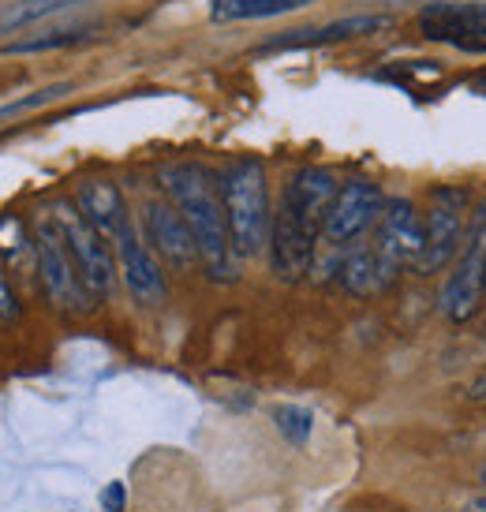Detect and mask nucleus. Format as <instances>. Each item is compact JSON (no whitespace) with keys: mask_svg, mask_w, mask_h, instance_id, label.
I'll list each match as a JSON object with an SVG mask.
<instances>
[{"mask_svg":"<svg viewBox=\"0 0 486 512\" xmlns=\"http://www.w3.org/2000/svg\"><path fill=\"white\" fill-rule=\"evenodd\" d=\"M72 90H75L72 83H53V86H45V90H34V94H27V98L0 105V120H12V116H19V113H30V109H42V105L64 98V94H72Z\"/></svg>","mask_w":486,"mask_h":512,"instance_id":"aec40b11","label":"nucleus"},{"mask_svg":"<svg viewBox=\"0 0 486 512\" xmlns=\"http://www.w3.org/2000/svg\"><path fill=\"white\" fill-rule=\"evenodd\" d=\"M273 427L288 445H307L315 434V412L303 404H281V408H273Z\"/></svg>","mask_w":486,"mask_h":512,"instance_id":"6ab92c4d","label":"nucleus"},{"mask_svg":"<svg viewBox=\"0 0 486 512\" xmlns=\"http://www.w3.org/2000/svg\"><path fill=\"white\" fill-rule=\"evenodd\" d=\"M337 191H341L337 172L326 169V165H303L285 184L277 217L288 221L292 228L307 232V236L322 240V225H326V214L329 206H333V199H337Z\"/></svg>","mask_w":486,"mask_h":512,"instance_id":"6e6552de","label":"nucleus"},{"mask_svg":"<svg viewBox=\"0 0 486 512\" xmlns=\"http://www.w3.org/2000/svg\"><path fill=\"white\" fill-rule=\"evenodd\" d=\"M19 296H15L12 281H8V273H4V266H0V322H15L19 318Z\"/></svg>","mask_w":486,"mask_h":512,"instance_id":"412c9836","label":"nucleus"},{"mask_svg":"<svg viewBox=\"0 0 486 512\" xmlns=\"http://www.w3.org/2000/svg\"><path fill=\"white\" fill-rule=\"evenodd\" d=\"M113 251H116V270L124 277V288L131 292V299L143 303V307L165 303L169 281H165V270H161V258L150 251V243L139 236V228L131 225V221L116 232Z\"/></svg>","mask_w":486,"mask_h":512,"instance_id":"9d476101","label":"nucleus"},{"mask_svg":"<svg viewBox=\"0 0 486 512\" xmlns=\"http://www.w3.org/2000/svg\"><path fill=\"white\" fill-rule=\"evenodd\" d=\"M311 0H214L210 15L217 23H236V19H270V15L296 12Z\"/></svg>","mask_w":486,"mask_h":512,"instance_id":"dca6fc26","label":"nucleus"},{"mask_svg":"<svg viewBox=\"0 0 486 512\" xmlns=\"http://www.w3.org/2000/svg\"><path fill=\"white\" fill-rule=\"evenodd\" d=\"M101 509L124 512V483H109L105 490H101Z\"/></svg>","mask_w":486,"mask_h":512,"instance_id":"4be33fe9","label":"nucleus"},{"mask_svg":"<svg viewBox=\"0 0 486 512\" xmlns=\"http://www.w3.org/2000/svg\"><path fill=\"white\" fill-rule=\"evenodd\" d=\"M423 243H427V225H423L419 206L412 199H404V195L386 199L382 214H378V225H374V247L382 251V258L393 262L397 270L415 266L419 255H423Z\"/></svg>","mask_w":486,"mask_h":512,"instance_id":"9b49d317","label":"nucleus"},{"mask_svg":"<svg viewBox=\"0 0 486 512\" xmlns=\"http://www.w3.org/2000/svg\"><path fill=\"white\" fill-rule=\"evenodd\" d=\"M34 251H38V273H42V288L49 303L64 314H90L94 311V296L79 277L68 243L60 236L57 221L45 214L34 225Z\"/></svg>","mask_w":486,"mask_h":512,"instance_id":"423d86ee","label":"nucleus"},{"mask_svg":"<svg viewBox=\"0 0 486 512\" xmlns=\"http://www.w3.org/2000/svg\"><path fill=\"white\" fill-rule=\"evenodd\" d=\"M427 243L412 270L419 277H438L457 262L468 225H472V191L460 184H438L430 191V206L423 214Z\"/></svg>","mask_w":486,"mask_h":512,"instance_id":"7ed1b4c3","label":"nucleus"},{"mask_svg":"<svg viewBox=\"0 0 486 512\" xmlns=\"http://www.w3.org/2000/svg\"><path fill=\"white\" fill-rule=\"evenodd\" d=\"M72 202L79 206V214L98 228L109 243H113L116 232L131 221L128 202H124V195H120V187H116L113 180H83Z\"/></svg>","mask_w":486,"mask_h":512,"instance_id":"4468645a","label":"nucleus"},{"mask_svg":"<svg viewBox=\"0 0 486 512\" xmlns=\"http://www.w3.org/2000/svg\"><path fill=\"white\" fill-rule=\"evenodd\" d=\"M143 228H146V243L150 251L169 262L172 270L187 273L191 266H199V247H195V236L187 221L180 217V210L172 206L169 199H154L143 206Z\"/></svg>","mask_w":486,"mask_h":512,"instance_id":"f8f14e48","label":"nucleus"},{"mask_svg":"<svg viewBox=\"0 0 486 512\" xmlns=\"http://www.w3.org/2000/svg\"><path fill=\"white\" fill-rule=\"evenodd\" d=\"M158 184L165 199L180 210L187 221L195 247H199V266L210 281L225 285L236 281V247L229 236V217H225V199H221V176L210 165L199 161H172L158 172Z\"/></svg>","mask_w":486,"mask_h":512,"instance_id":"f257e3e1","label":"nucleus"},{"mask_svg":"<svg viewBox=\"0 0 486 512\" xmlns=\"http://www.w3.org/2000/svg\"><path fill=\"white\" fill-rule=\"evenodd\" d=\"M90 23H83V27H53V30H42V34H30V38H19V42H12L4 53L8 57H23V53H45V49H64V45H75L83 42V38H90Z\"/></svg>","mask_w":486,"mask_h":512,"instance_id":"a211bd4d","label":"nucleus"},{"mask_svg":"<svg viewBox=\"0 0 486 512\" xmlns=\"http://www.w3.org/2000/svg\"><path fill=\"white\" fill-rule=\"evenodd\" d=\"M419 30L460 53H486V0H434L419 12Z\"/></svg>","mask_w":486,"mask_h":512,"instance_id":"1a4fd4ad","label":"nucleus"},{"mask_svg":"<svg viewBox=\"0 0 486 512\" xmlns=\"http://www.w3.org/2000/svg\"><path fill=\"white\" fill-rule=\"evenodd\" d=\"M86 0H15V4H4L0 8V30H19L30 27L38 19H49V15H60L68 8H79Z\"/></svg>","mask_w":486,"mask_h":512,"instance_id":"f3484780","label":"nucleus"},{"mask_svg":"<svg viewBox=\"0 0 486 512\" xmlns=\"http://www.w3.org/2000/svg\"><path fill=\"white\" fill-rule=\"evenodd\" d=\"M472 509H475V512H486V494H479V498H475Z\"/></svg>","mask_w":486,"mask_h":512,"instance_id":"b1692460","label":"nucleus"},{"mask_svg":"<svg viewBox=\"0 0 486 512\" xmlns=\"http://www.w3.org/2000/svg\"><path fill=\"white\" fill-rule=\"evenodd\" d=\"M486 299V199L472 210V225L464 236L457 262L449 266L442 281V296H438V311L449 322H468L479 303Z\"/></svg>","mask_w":486,"mask_h":512,"instance_id":"20e7f679","label":"nucleus"},{"mask_svg":"<svg viewBox=\"0 0 486 512\" xmlns=\"http://www.w3.org/2000/svg\"><path fill=\"white\" fill-rule=\"evenodd\" d=\"M483 344H486V326H483Z\"/></svg>","mask_w":486,"mask_h":512,"instance_id":"a878e982","label":"nucleus"},{"mask_svg":"<svg viewBox=\"0 0 486 512\" xmlns=\"http://www.w3.org/2000/svg\"><path fill=\"white\" fill-rule=\"evenodd\" d=\"M397 273L401 270H397L393 262H386L374 243H356V247H348V251L341 255V262H337V281H341V288L359 299L386 292V288L397 281Z\"/></svg>","mask_w":486,"mask_h":512,"instance_id":"ddd939ff","label":"nucleus"},{"mask_svg":"<svg viewBox=\"0 0 486 512\" xmlns=\"http://www.w3.org/2000/svg\"><path fill=\"white\" fill-rule=\"evenodd\" d=\"M464 397L472 400V404H486V374L483 378H475V382L464 389Z\"/></svg>","mask_w":486,"mask_h":512,"instance_id":"5701e85b","label":"nucleus"},{"mask_svg":"<svg viewBox=\"0 0 486 512\" xmlns=\"http://www.w3.org/2000/svg\"><path fill=\"white\" fill-rule=\"evenodd\" d=\"M479 483L486 486V464H483V468H479Z\"/></svg>","mask_w":486,"mask_h":512,"instance_id":"393cba45","label":"nucleus"},{"mask_svg":"<svg viewBox=\"0 0 486 512\" xmlns=\"http://www.w3.org/2000/svg\"><path fill=\"white\" fill-rule=\"evenodd\" d=\"M49 217L57 221L60 236L68 243V251H72L75 266H79V277H83V285L90 288V296L101 299L109 296L116 285V251L113 243L101 236L98 228L90 225L83 214H79V206L72 199H60L49 206Z\"/></svg>","mask_w":486,"mask_h":512,"instance_id":"39448f33","label":"nucleus"},{"mask_svg":"<svg viewBox=\"0 0 486 512\" xmlns=\"http://www.w3.org/2000/svg\"><path fill=\"white\" fill-rule=\"evenodd\" d=\"M389 23H393L389 15H348V19H337V23H326V27H315V30H292V34H285V38H273L266 49H300V45L348 42V38L378 34V30H386Z\"/></svg>","mask_w":486,"mask_h":512,"instance_id":"2eb2a0df","label":"nucleus"},{"mask_svg":"<svg viewBox=\"0 0 486 512\" xmlns=\"http://www.w3.org/2000/svg\"><path fill=\"white\" fill-rule=\"evenodd\" d=\"M386 206V195L374 180H348L341 184L337 199L329 206L326 225H322V243L333 247V251H348L363 240L367 228L378 225V214Z\"/></svg>","mask_w":486,"mask_h":512,"instance_id":"0eeeda50","label":"nucleus"},{"mask_svg":"<svg viewBox=\"0 0 486 512\" xmlns=\"http://www.w3.org/2000/svg\"><path fill=\"white\" fill-rule=\"evenodd\" d=\"M221 199H225V217H229V236L236 255L255 258L258 251H266L273 228L266 165L258 157H236L229 169L221 172Z\"/></svg>","mask_w":486,"mask_h":512,"instance_id":"f03ea898","label":"nucleus"}]
</instances>
